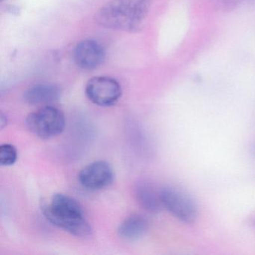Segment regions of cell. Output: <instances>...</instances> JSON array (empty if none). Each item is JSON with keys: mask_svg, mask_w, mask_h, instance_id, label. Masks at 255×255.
Here are the masks:
<instances>
[{"mask_svg": "<svg viewBox=\"0 0 255 255\" xmlns=\"http://www.w3.org/2000/svg\"><path fill=\"white\" fill-rule=\"evenodd\" d=\"M41 209L50 223L66 232L79 237L92 235V227L85 218L81 206L71 197L55 194L41 201Z\"/></svg>", "mask_w": 255, "mask_h": 255, "instance_id": "1", "label": "cell"}, {"mask_svg": "<svg viewBox=\"0 0 255 255\" xmlns=\"http://www.w3.org/2000/svg\"><path fill=\"white\" fill-rule=\"evenodd\" d=\"M151 0H110L96 13L98 24L107 29L139 30L148 14Z\"/></svg>", "mask_w": 255, "mask_h": 255, "instance_id": "2", "label": "cell"}, {"mask_svg": "<svg viewBox=\"0 0 255 255\" xmlns=\"http://www.w3.org/2000/svg\"><path fill=\"white\" fill-rule=\"evenodd\" d=\"M162 207L174 218L185 224H193L198 219L196 201L186 191L175 186H167L160 191Z\"/></svg>", "mask_w": 255, "mask_h": 255, "instance_id": "3", "label": "cell"}, {"mask_svg": "<svg viewBox=\"0 0 255 255\" xmlns=\"http://www.w3.org/2000/svg\"><path fill=\"white\" fill-rule=\"evenodd\" d=\"M26 125L31 132L41 138L57 136L63 132L65 118L56 107L46 106L26 117Z\"/></svg>", "mask_w": 255, "mask_h": 255, "instance_id": "4", "label": "cell"}, {"mask_svg": "<svg viewBox=\"0 0 255 255\" xmlns=\"http://www.w3.org/2000/svg\"><path fill=\"white\" fill-rule=\"evenodd\" d=\"M86 94L89 101L100 107H110L120 99L122 90L119 82L109 77H95L89 80Z\"/></svg>", "mask_w": 255, "mask_h": 255, "instance_id": "5", "label": "cell"}, {"mask_svg": "<svg viewBox=\"0 0 255 255\" xmlns=\"http://www.w3.org/2000/svg\"><path fill=\"white\" fill-rule=\"evenodd\" d=\"M114 180L111 165L106 161H96L86 165L79 174L80 184L90 190H98L110 186Z\"/></svg>", "mask_w": 255, "mask_h": 255, "instance_id": "6", "label": "cell"}, {"mask_svg": "<svg viewBox=\"0 0 255 255\" xmlns=\"http://www.w3.org/2000/svg\"><path fill=\"white\" fill-rule=\"evenodd\" d=\"M76 65L83 70H94L102 65L105 59V52L101 44L94 40L80 41L74 51Z\"/></svg>", "mask_w": 255, "mask_h": 255, "instance_id": "7", "label": "cell"}, {"mask_svg": "<svg viewBox=\"0 0 255 255\" xmlns=\"http://www.w3.org/2000/svg\"><path fill=\"white\" fill-rule=\"evenodd\" d=\"M61 90L54 84H39L32 86L24 94V100L32 105L47 104L60 98Z\"/></svg>", "mask_w": 255, "mask_h": 255, "instance_id": "8", "label": "cell"}, {"mask_svg": "<svg viewBox=\"0 0 255 255\" xmlns=\"http://www.w3.org/2000/svg\"><path fill=\"white\" fill-rule=\"evenodd\" d=\"M148 222L145 218L133 215L127 218L119 225L118 234L127 241H134L142 237L148 230Z\"/></svg>", "mask_w": 255, "mask_h": 255, "instance_id": "9", "label": "cell"}, {"mask_svg": "<svg viewBox=\"0 0 255 255\" xmlns=\"http://www.w3.org/2000/svg\"><path fill=\"white\" fill-rule=\"evenodd\" d=\"M135 196L143 208L151 213H157L162 208L160 192H157L149 183L142 182L135 188Z\"/></svg>", "mask_w": 255, "mask_h": 255, "instance_id": "10", "label": "cell"}, {"mask_svg": "<svg viewBox=\"0 0 255 255\" xmlns=\"http://www.w3.org/2000/svg\"><path fill=\"white\" fill-rule=\"evenodd\" d=\"M17 159V150L14 145L5 144L0 146V164L3 166L14 165Z\"/></svg>", "mask_w": 255, "mask_h": 255, "instance_id": "11", "label": "cell"}, {"mask_svg": "<svg viewBox=\"0 0 255 255\" xmlns=\"http://www.w3.org/2000/svg\"><path fill=\"white\" fill-rule=\"evenodd\" d=\"M7 125V119L6 116L5 115H0V128L3 129Z\"/></svg>", "mask_w": 255, "mask_h": 255, "instance_id": "12", "label": "cell"}, {"mask_svg": "<svg viewBox=\"0 0 255 255\" xmlns=\"http://www.w3.org/2000/svg\"><path fill=\"white\" fill-rule=\"evenodd\" d=\"M254 225H255V219H254Z\"/></svg>", "mask_w": 255, "mask_h": 255, "instance_id": "13", "label": "cell"}]
</instances>
